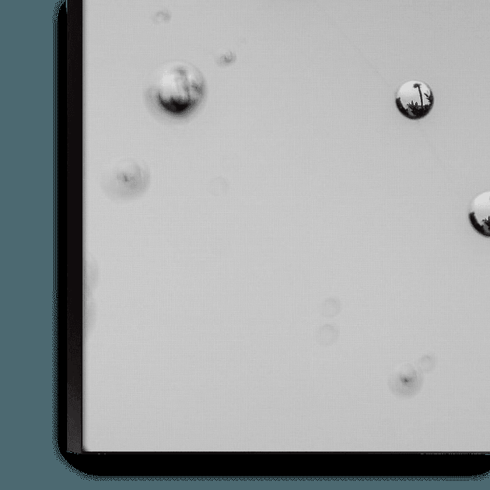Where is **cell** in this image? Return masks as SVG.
<instances>
[{"mask_svg": "<svg viewBox=\"0 0 490 490\" xmlns=\"http://www.w3.org/2000/svg\"><path fill=\"white\" fill-rule=\"evenodd\" d=\"M152 88L159 108L173 118H181L192 114L202 103L206 81L195 64L174 59L160 68Z\"/></svg>", "mask_w": 490, "mask_h": 490, "instance_id": "6da1fadb", "label": "cell"}, {"mask_svg": "<svg viewBox=\"0 0 490 490\" xmlns=\"http://www.w3.org/2000/svg\"><path fill=\"white\" fill-rule=\"evenodd\" d=\"M396 107L405 117L419 120L426 117L434 104V95L426 83L411 80L400 85L395 99Z\"/></svg>", "mask_w": 490, "mask_h": 490, "instance_id": "7a4b0ae2", "label": "cell"}, {"mask_svg": "<svg viewBox=\"0 0 490 490\" xmlns=\"http://www.w3.org/2000/svg\"><path fill=\"white\" fill-rule=\"evenodd\" d=\"M468 218L477 232L486 237H490V191L479 193L473 199Z\"/></svg>", "mask_w": 490, "mask_h": 490, "instance_id": "3957f363", "label": "cell"}, {"mask_svg": "<svg viewBox=\"0 0 490 490\" xmlns=\"http://www.w3.org/2000/svg\"><path fill=\"white\" fill-rule=\"evenodd\" d=\"M339 304L334 298L324 300L321 305V313L323 316H334L339 310Z\"/></svg>", "mask_w": 490, "mask_h": 490, "instance_id": "277c9868", "label": "cell"}]
</instances>
